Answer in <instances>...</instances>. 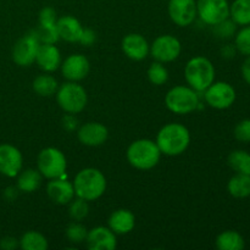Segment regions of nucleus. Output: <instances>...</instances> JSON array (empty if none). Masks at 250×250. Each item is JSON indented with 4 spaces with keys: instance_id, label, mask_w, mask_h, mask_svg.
<instances>
[{
    "instance_id": "1",
    "label": "nucleus",
    "mask_w": 250,
    "mask_h": 250,
    "mask_svg": "<svg viewBox=\"0 0 250 250\" xmlns=\"http://www.w3.org/2000/svg\"><path fill=\"white\" fill-rule=\"evenodd\" d=\"M190 142L189 131L181 124H167L159 131L156 144L161 154L177 156L185 153Z\"/></svg>"
},
{
    "instance_id": "2",
    "label": "nucleus",
    "mask_w": 250,
    "mask_h": 250,
    "mask_svg": "<svg viewBox=\"0 0 250 250\" xmlns=\"http://www.w3.org/2000/svg\"><path fill=\"white\" fill-rule=\"evenodd\" d=\"M73 188L78 198L92 202L104 194L106 189V178L97 168H83L76 175Z\"/></svg>"
},
{
    "instance_id": "3",
    "label": "nucleus",
    "mask_w": 250,
    "mask_h": 250,
    "mask_svg": "<svg viewBox=\"0 0 250 250\" xmlns=\"http://www.w3.org/2000/svg\"><path fill=\"white\" fill-rule=\"evenodd\" d=\"M161 151L156 142L150 139H138L127 149V160L138 170H150L158 165Z\"/></svg>"
},
{
    "instance_id": "4",
    "label": "nucleus",
    "mask_w": 250,
    "mask_h": 250,
    "mask_svg": "<svg viewBox=\"0 0 250 250\" xmlns=\"http://www.w3.org/2000/svg\"><path fill=\"white\" fill-rule=\"evenodd\" d=\"M186 81L195 92H204L214 83L215 68L209 59L195 56L190 59L185 68Z\"/></svg>"
},
{
    "instance_id": "5",
    "label": "nucleus",
    "mask_w": 250,
    "mask_h": 250,
    "mask_svg": "<svg viewBox=\"0 0 250 250\" xmlns=\"http://www.w3.org/2000/svg\"><path fill=\"white\" fill-rule=\"evenodd\" d=\"M56 100L61 109L68 114H78L85 107L88 95L84 88L76 82L63 83L56 90Z\"/></svg>"
},
{
    "instance_id": "6",
    "label": "nucleus",
    "mask_w": 250,
    "mask_h": 250,
    "mask_svg": "<svg viewBox=\"0 0 250 250\" xmlns=\"http://www.w3.org/2000/svg\"><path fill=\"white\" fill-rule=\"evenodd\" d=\"M165 103L170 111L178 115H186L194 111L199 106V97L193 88L176 85L167 92Z\"/></svg>"
},
{
    "instance_id": "7",
    "label": "nucleus",
    "mask_w": 250,
    "mask_h": 250,
    "mask_svg": "<svg viewBox=\"0 0 250 250\" xmlns=\"http://www.w3.org/2000/svg\"><path fill=\"white\" fill-rule=\"evenodd\" d=\"M37 166L43 177L49 180L65 178L67 161L61 150L56 148H45L39 153Z\"/></svg>"
},
{
    "instance_id": "8",
    "label": "nucleus",
    "mask_w": 250,
    "mask_h": 250,
    "mask_svg": "<svg viewBox=\"0 0 250 250\" xmlns=\"http://www.w3.org/2000/svg\"><path fill=\"white\" fill-rule=\"evenodd\" d=\"M197 14L204 23L215 26L229 16V5L227 0H198Z\"/></svg>"
},
{
    "instance_id": "9",
    "label": "nucleus",
    "mask_w": 250,
    "mask_h": 250,
    "mask_svg": "<svg viewBox=\"0 0 250 250\" xmlns=\"http://www.w3.org/2000/svg\"><path fill=\"white\" fill-rule=\"evenodd\" d=\"M41 42L36 37L34 32L26 34L17 41L12 50V59L16 65L27 67L36 61Z\"/></svg>"
},
{
    "instance_id": "10",
    "label": "nucleus",
    "mask_w": 250,
    "mask_h": 250,
    "mask_svg": "<svg viewBox=\"0 0 250 250\" xmlns=\"http://www.w3.org/2000/svg\"><path fill=\"white\" fill-rule=\"evenodd\" d=\"M205 102L215 109L224 110L231 106L236 100L234 88L227 82H216L204 90Z\"/></svg>"
},
{
    "instance_id": "11",
    "label": "nucleus",
    "mask_w": 250,
    "mask_h": 250,
    "mask_svg": "<svg viewBox=\"0 0 250 250\" xmlns=\"http://www.w3.org/2000/svg\"><path fill=\"white\" fill-rule=\"evenodd\" d=\"M180 41L176 37L165 34L160 36L153 42L150 46V54L159 62H171L176 60L181 54Z\"/></svg>"
},
{
    "instance_id": "12",
    "label": "nucleus",
    "mask_w": 250,
    "mask_h": 250,
    "mask_svg": "<svg viewBox=\"0 0 250 250\" xmlns=\"http://www.w3.org/2000/svg\"><path fill=\"white\" fill-rule=\"evenodd\" d=\"M168 15L177 26H189L197 17V1L195 0H170Z\"/></svg>"
},
{
    "instance_id": "13",
    "label": "nucleus",
    "mask_w": 250,
    "mask_h": 250,
    "mask_svg": "<svg viewBox=\"0 0 250 250\" xmlns=\"http://www.w3.org/2000/svg\"><path fill=\"white\" fill-rule=\"evenodd\" d=\"M22 154L11 144H0V173L6 177H16L22 168Z\"/></svg>"
},
{
    "instance_id": "14",
    "label": "nucleus",
    "mask_w": 250,
    "mask_h": 250,
    "mask_svg": "<svg viewBox=\"0 0 250 250\" xmlns=\"http://www.w3.org/2000/svg\"><path fill=\"white\" fill-rule=\"evenodd\" d=\"M89 61L82 54H72L61 65V71L66 80L78 82L84 80L89 73Z\"/></svg>"
},
{
    "instance_id": "15",
    "label": "nucleus",
    "mask_w": 250,
    "mask_h": 250,
    "mask_svg": "<svg viewBox=\"0 0 250 250\" xmlns=\"http://www.w3.org/2000/svg\"><path fill=\"white\" fill-rule=\"evenodd\" d=\"M109 136V131L104 125L99 122H88L83 125L77 132L80 142L88 146H99L105 143Z\"/></svg>"
},
{
    "instance_id": "16",
    "label": "nucleus",
    "mask_w": 250,
    "mask_h": 250,
    "mask_svg": "<svg viewBox=\"0 0 250 250\" xmlns=\"http://www.w3.org/2000/svg\"><path fill=\"white\" fill-rule=\"evenodd\" d=\"M87 246L92 250H114L117 242L114 232L106 227H95L87 234Z\"/></svg>"
},
{
    "instance_id": "17",
    "label": "nucleus",
    "mask_w": 250,
    "mask_h": 250,
    "mask_svg": "<svg viewBox=\"0 0 250 250\" xmlns=\"http://www.w3.org/2000/svg\"><path fill=\"white\" fill-rule=\"evenodd\" d=\"M46 193L49 198L56 204L65 205L72 202L75 197L73 183L68 182L67 178H54L46 186Z\"/></svg>"
},
{
    "instance_id": "18",
    "label": "nucleus",
    "mask_w": 250,
    "mask_h": 250,
    "mask_svg": "<svg viewBox=\"0 0 250 250\" xmlns=\"http://www.w3.org/2000/svg\"><path fill=\"white\" fill-rule=\"evenodd\" d=\"M122 50L134 61H141L148 56L150 46L143 36L138 33H131L122 41Z\"/></svg>"
},
{
    "instance_id": "19",
    "label": "nucleus",
    "mask_w": 250,
    "mask_h": 250,
    "mask_svg": "<svg viewBox=\"0 0 250 250\" xmlns=\"http://www.w3.org/2000/svg\"><path fill=\"white\" fill-rule=\"evenodd\" d=\"M39 67L45 72H54L61 65V55L54 44L41 43L36 58Z\"/></svg>"
},
{
    "instance_id": "20",
    "label": "nucleus",
    "mask_w": 250,
    "mask_h": 250,
    "mask_svg": "<svg viewBox=\"0 0 250 250\" xmlns=\"http://www.w3.org/2000/svg\"><path fill=\"white\" fill-rule=\"evenodd\" d=\"M56 27H58L60 39L70 42V43L80 42L83 27L77 19L72 16H62L56 21Z\"/></svg>"
},
{
    "instance_id": "21",
    "label": "nucleus",
    "mask_w": 250,
    "mask_h": 250,
    "mask_svg": "<svg viewBox=\"0 0 250 250\" xmlns=\"http://www.w3.org/2000/svg\"><path fill=\"white\" fill-rule=\"evenodd\" d=\"M136 219L129 210L119 209L109 217V227L115 234L129 233L134 229Z\"/></svg>"
},
{
    "instance_id": "22",
    "label": "nucleus",
    "mask_w": 250,
    "mask_h": 250,
    "mask_svg": "<svg viewBox=\"0 0 250 250\" xmlns=\"http://www.w3.org/2000/svg\"><path fill=\"white\" fill-rule=\"evenodd\" d=\"M17 177V188L21 192L32 193L39 188L42 183V175L38 170L28 168L20 172Z\"/></svg>"
},
{
    "instance_id": "23",
    "label": "nucleus",
    "mask_w": 250,
    "mask_h": 250,
    "mask_svg": "<svg viewBox=\"0 0 250 250\" xmlns=\"http://www.w3.org/2000/svg\"><path fill=\"white\" fill-rule=\"evenodd\" d=\"M216 247L220 250H242L246 247V242L238 232L225 231L217 236Z\"/></svg>"
},
{
    "instance_id": "24",
    "label": "nucleus",
    "mask_w": 250,
    "mask_h": 250,
    "mask_svg": "<svg viewBox=\"0 0 250 250\" xmlns=\"http://www.w3.org/2000/svg\"><path fill=\"white\" fill-rule=\"evenodd\" d=\"M229 194L234 198H247L250 195V175L237 173L227 185Z\"/></svg>"
},
{
    "instance_id": "25",
    "label": "nucleus",
    "mask_w": 250,
    "mask_h": 250,
    "mask_svg": "<svg viewBox=\"0 0 250 250\" xmlns=\"http://www.w3.org/2000/svg\"><path fill=\"white\" fill-rule=\"evenodd\" d=\"M229 16L234 23L241 26L250 24V0H234L229 6Z\"/></svg>"
},
{
    "instance_id": "26",
    "label": "nucleus",
    "mask_w": 250,
    "mask_h": 250,
    "mask_svg": "<svg viewBox=\"0 0 250 250\" xmlns=\"http://www.w3.org/2000/svg\"><path fill=\"white\" fill-rule=\"evenodd\" d=\"M58 88V81L50 75H41L33 81V90L42 97H50L55 94Z\"/></svg>"
},
{
    "instance_id": "27",
    "label": "nucleus",
    "mask_w": 250,
    "mask_h": 250,
    "mask_svg": "<svg viewBox=\"0 0 250 250\" xmlns=\"http://www.w3.org/2000/svg\"><path fill=\"white\" fill-rule=\"evenodd\" d=\"M20 247L23 250H45L48 248V241L39 232L29 231L21 237Z\"/></svg>"
},
{
    "instance_id": "28",
    "label": "nucleus",
    "mask_w": 250,
    "mask_h": 250,
    "mask_svg": "<svg viewBox=\"0 0 250 250\" xmlns=\"http://www.w3.org/2000/svg\"><path fill=\"white\" fill-rule=\"evenodd\" d=\"M229 165L237 173L250 175V154L246 150H234L229 155Z\"/></svg>"
},
{
    "instance_id": "29",
    "label": "nucleus",
    "mask_w": 250,
    "mask_h": 250,
    "mask_svg": "<svg viewBox=\"0 0 250 250\" xmlns=\"http://www.w3.org/2000/svg\"><path fill=\"white\" fill-rule=\"evenodd\" d=\"M33 32L41 43L55 44L60 39L56 22H54V23H39L38 28Z\"/></svg>"
},
{
    "instance_id": "30",
    "label": "nucleus",
    "mask_w": 250,
    "mask_h": 250,
    "mask_svg": "<svg viewBox=\"0 0 250 250\" xmlns=\"http://www.w3.org/2000/svg\"><path fill=\"white\" fill-rule=\"evenodd\" d=\"M148 78L155 85H161L167 82L168 72L165 66L163 65V62L156 61V62L151 63L148 70Z\"/></svg>"
},
{
    "instance_id": "31",
    "label": "nucleus",
    "mask_w": 250,
    "mask_h": 250,
    "mask_svg": "<svg viewBox=\"0 0 250 250\" xmlns=\"http://www.w3.org/2000/svg\"><path fill=\"white\" fill-rule=\"evenodd\" d=\"M89 212V205H88L87 200L82 199V198H77L73 200L70 205V216L72 217L75 221H82Z\"/></svg>"
},
{
    "instance_id": "32",
    "label": "nucleus",
    "mask_w": 250,
    "mask_h": 250,
    "mask_svg": "<svg viewBox=\"0 0 250 250\" xmlns=\"http://www.w3.org/2000/svg\"><path fill=\"white\" fill-rule=\"evenodd\" d=\"M87 229L78 222H72L66 229V237L72 243H82L87 239Z\"/></svg>"
},
{
    "instance_id": "33",
    "label": "nucleus",
    "mask_w": 250,
    "mask_h": 250,
    "mask_svg": "<svg viewBox=\"0 0 250 250\" xmlns=\"http://www.w3.org/2000/svg\"><path fill=\"white\" fill-rule=\"evenodd\" d=\"M234 46L243 55H250V26L242 28L237 33Z\"/></svg>"
},
{
    "instance_id": "34",
    "label": "nucleus",
    "mask_w": 250,
    "mask_h": 250,
    "mask_svg": "<svg viewBox=\"0 0 250 250\" xmlns=\"http://www.w3.org/2000/svg\"><path fill=\"white\" fill-rule=\"evenodd\" d=\"M234 31H236V23L233 21H229L227 19L215 24V34L220 38H229L233 36Z\"/></svg>"
},
{
    "instance_id": "35",
    "label": "nucleus",
    "mask_w": 250,
    "mask_h": 250,
    "mask_svg": "<svg viewBox=\"0 0 250 250\" xmlns=\"http://www.w3.org/2000/svg\"><path fill=\"white\" fill-rule=\"evenodd\" d=\"M234 137L239 142H250V119L239 122L234 128Z\"/></svg>"
},
{
    "instance_id": "36",
    "label": "nucleus",
    "mask_w": 250,
    "mask_h": 250,
    "mask_svg": "<svg viewBox=\"0 0 250 250\" xmlns=\"http://www.w3.org/2000/svg\"><path fill=\"white\" fill-rule=\"evenodd\" d=\"M58 15L53 7H44L39 14V23H54L58 21Z\"/></svg>"
},
{
    "instance_id": "37",
    "label": "nucleus",
    "mask_w": 250,
    "mask_h": 250,
    "mask_svg": "<svg viewBox=\"0 0 250 250\" xmlns=\"http://www.w3.org/2000/svg\"><path fill=\"white\" fill-rule=\"evenodd\" d=\"M95 42V33L92 31V29H83L82 36L80 38V43H82L83 45L89 46L92 45Z\"/></svg>"
},
{
    "instance_id": "38",
    "label": "nucleus",
    "mask_w": 250,
    "mask_h": 250,
    "mask_svg": "<svg viewBox=\"0 0 250 250\" xmlns=\"http://www.w3.org/2000/svg\"><path fill=\"white\" fill-rule=\"evenodd\" d=\"M17 239L14 237H4L0 239V248L4 250H14L17 248Z\"/></svg>"
},
{
    "instance_id": "39",
    "label": "nucleus",
    "mask_w": 250,
    "mask_h": 250,
    "mask_svg": "<svg viewBox=\"0 0 250 250\" xmlns=\"http://www.w3.org/2000/svg\"><path fill=\"white\" fill-rule=\"evenodd\" d=\"M242 76H243L244 81L250 84V55L242 65Z\"/></svg>"
},
{
    "instance_id": "40",
    "label": "nucleus",
    "mask_w": 250,
    "mask_h": 250,
    "mask_svg": "<svg viewBox=\"0 0 250 250\" xmlns=\"http://www.w3.org/2000/svg\"><path fill=\"white\" fill-rule=\"evenodd\" d=\"M63 126H65L66 129L68 131H72L76 126H77V120L72 116H66L63 119Z\"/></svg>"
},
{
    "instance_id": "41",
    "label": "nucleus",
    "mask_w": 250,
    "mask_h": 250,
    "mask_svg": "<svg viewBox=\"0 0 250 250\" xmlns=\"http://www.w3.org/2000/svg\"><path fill=\"white\" fill-rule=\"evenodd\" d=\"M222 55L225 56V58H233L234 55V48H232L231 45H227L225 46L224 49H222Z\"/></svg>"
}]
</instances>
